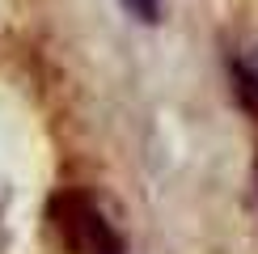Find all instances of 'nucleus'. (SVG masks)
I'll use <instances>...</instances> for the list:
<instances>
[{
    "label": "nucleus",
    "instance_id": "nucleus-1",
    "mask_svg": "<svg viewBox=\"0 0 258 254\" xmlns=\"http://www.w3.org/2000/svg\"><path fill=\"white\" fill-rule=\"evenodd\" d=\"M55 229H59V237L77 254H123L119 237H114L110 225H106V216L85 195L55 199Z\"/></svg>",
    "mask_w": 258,
    "mask_h": 254
},
{
    "label": "nucleus",
    "instance_id": "nucleus-2",
    "mask_svg": "<svg viewBox=\"0 0 258 254\" xmlns=\"http://www.w3.org/2000/svg\"><path fill=\"white\" fill-rule=\"evenodd\" d=\"M241 77H245V89H250L254 98H258V47L250 51V55H245V64H241Z\"/></svg>",
    "mask_w": 258,
    "mask_h": 254
},
{
    "label": "nucleus",
    "instance_id": "nucleus-3",
    "mask_svg": "<svg viewBox=\"0 0 258 254\" xmlns=\"http://www.w3.org/2000/svg\"><path fill=\"white\" fill-rule=\"evenodd\" d=\"M127 9L140 17V21H157V13H161V0H127Z\"/></svg>",
    "mask_w": 258,
    "mask_h": 254
}]
</instances>
